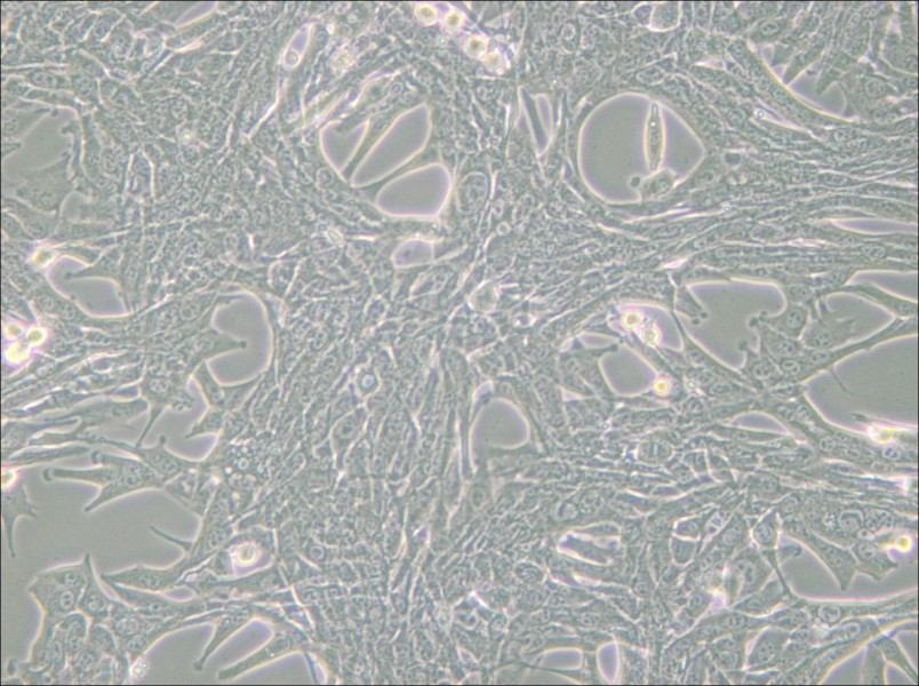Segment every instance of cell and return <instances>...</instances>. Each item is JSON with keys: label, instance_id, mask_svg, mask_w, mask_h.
I'll use <instances>...</instances> for the list:
<instances>
[{"label": "cell", "instance_id": "cell-1", "mask_svg": "<svg viewBox=\"0 0 919 686\" xmlns=\"http://www.w3.org/2000/svg\"><path fill=\"white\" fill-rule=\"evenodd\" d=\"M91 460L95 466L114 465L119 469V477L113 483L101 488L97 497L84 507V513L94 512L103 505L109 504L118 498L129 494L165 488V483L153 469H150L140 459L114 456L101 451H94Z\"/></svg>", "mask_w": 919, "mask_h": 686}, {"label": "cell", "instance_id": "cell-2", "mask_svg": "<svg viewBox=\"0 0 919 686\" xmlns=\"http://www.w3.org/2000/svg\"><path fill=\"white\" fill-rule=\"evenodd\" d=\"M121 600L140 611L143 616L159 620H187L202 616L211 610L220 608L221 604L209 597L197 596L188 601L172 600L162 593L147 592L107 582Z\"/></svg>", "mask_w": 919, "mask_h": 686}, {"label": "cell", "instance_id": "cell-3", "mask_svg": "<svg viewBox=\"0 0 919 686\" xmlns=\"http://www.w3.org/2000/svg\"><path fill=\"white\" fill-rule=\"evenodd\" d=\"M166 443L167 440L164 435L161 436L159 442L155 446H151V448L110 440V438L98 435L97 438H95V444L111 445L116 449L133 454V456L140 459L143 464L153 469L154 472L162 478L165 484L175 480V478L188 472V470L196 469L201 466V461L188 460L175 456V454L166 449Z\"/></svg>", "mask_w": 919, "mask_h": 686}, {"label": "cell", "instance_id": "cell-4", "mask_svg": "<svg viewBox=\"0 0 919 686\" xmlns=\"http://www.w3.org/2000/svg\"><path fill=\"white\" fill-rule=\"evenodd\" d=\"M191 570L193 568H191L188 557L183 555L181 560L170 568L156 569L137 565L116 573L102 574L100 578L105 581V584L114 582L117 585L147 590V592L164 593L178 587L182 578Z\"/></svg>", "mask_w": 919, "mask_h": 686}, {"label": "cell", "instance_id": "cell-5", "mask_svg": "<svg viewBox=\"0 0 919 686\" xmlns=\"http://www.w3.org/2000/svg\"><path fill=\"white\" fill-rule=\"evenodd\" d=\"M2 520L4 533L12 558L17 557L15 550L14 530L20 517L26 516L38 520L37 507L31 502L25 481L17 469L3 468Z\"/></svg>", "mask_w": 919, "mask_h": 686}, {"label": "cell", "instance_id": "cell-6", "mask_svg": "<svg viewBox=\"0 0 919 686\" xmlns=\"http://www.w3.org/2000/svg\"><path fill=\"white\" fill-rule=\"evenodd\" d=\"M820 315L813 317L802 335L801 342L809 350H834L853 338L855 319H843L829 310L825 301L819 302Z\"/></svg>", "mask_w": 919, "mask_h": 686}, {"label": "cell", "instance_id": "cell-7", "mask_svg": "<svg viewBox=\"0 0 919 686\" xmlns=\"http://www.w3.org/2000/svg\"><path fill=\"white\" fill-rule=\"evenodd\" d=\"M165 491L181 505L203 518L214 492L212 478L207 470L199 468L188 470L175 480L165 485Z\"/></svg>", "mask_w": 919, "mask_h": 686}, {"label": "cell", "instance_id": "cell-8", "mask_svg": "<svg viewBox=\"0 0 919 686\" xmlns=\"http://www.w3.org/2000/svg\"><path fill=\"white\" fill-rule=\"evenodd\" d=\"M28 592L41 606L43 617L60 622L68 614L78 610L81 593L63 587L44 572L38 574L31 582Z\"/></svg>", "mask_w": 919, "mask_h": 686}, {"label": "cell", "instance_id": "cell-9", "mask_svg": "<svg viewBox=\"0 0 919 686\" xmlns=\"http://www.w3.org/2000/svg\"><path fill=\"white\" fill-rule=\"evenodd\" d=\"M223 612L214 611L211 613L202 614V616L193 617L187 620L180 619H169V620H159L157 619L155 624L151 626L145 633L134 637L133 640L125 643L123 646L124 650L129 654L132 667L134 664H137V661L141 660L143 656L153 648L159 640L173 632H178V630L185 629L191 626L202 625L204 622H210L217 620L222 617Z\"/></svg>", "mask_w": 919, "mask_h": 686}, {"label": "cell", "instance_id": "cell-10", "mask_svg": "<svg viewBox=\"0 0 919 686\" xmlns=\"http://www.w3.org/2000/svg\"><path fill=\"white\" fill-rule=\"evenodd\" d=\"M146 410L147 403L140 400L132 403L105 402L86 406L66 417L81 418L79 427L89 433L90 428L125 424Z\"/></svg>", "mask_w": 919, "mask_h": 686}, {"label": "cell", "instance_id": "cell-11", "mask_svg": "<svg viewBox=\"0 0 919 686\" xmlns=\"http://www.w3.org/2000/svg\"><path fill=\"white\" fill-rule=\"evenodd\" d=\"M75 684H114L115 662L92 645L85 648L76 657L69 660Z\"/></svg>", "mask_w": 919, "mask_h": 686}, {"label": "cell", "instance_id": "cell-12", "mask_svg": "<svg viewBox=\"0 0 919 686\" xmlns=\"http://www.w3.org/2000/svg\"><path fill=\"white\" fill-rule=\"evenodd\" d=\"M87 643L115 662L114 684H124L131 675L132 664L129 654L119 644L117 637L103 622H92Z\"/></svg>", "mask_w": 919, "mask_h": 686}, {"label": "cell", "instance_id": "cell-13", "mask_svg": "<svg viewBox=\"0 0 919 686\" xmlns=\"http://www.w3.org/2000/svg\"><path fill=\"white\" fill-rule=\"evenodd\" d=\"M157 619L148 618L132 605L121 601H113L109 619L105 624L113 630L119 644L133 640L134 637L145 633L155 624Z\"/></svg>", "mask_w": 919, "mask_h": 686}, {"label": "cell", "instance_id": "cell-14", "mask_svg": "<svg viewBox=\"0 0 919 686\" xmlns=\"http://www.w3.org/2000/svg\"><path fill=\"white\" fill-rule=\"evenodd\" d=\"M84 563L87 571V584L83 590L78 602V611L92 620V622H105L109 619L113 601L103 592L100 582L95 576V570L92 562V556L87 553L84 557Z\"/></svg>", "mask_w": 919, "mask_h": 686}, {"label": "cell", "instance_id": "cell-15", "mask_svg": "<svg viewBox=\"0 0 919 686\" xmlns=\"http://www.w3.org/2000/svg\"><path fill=\"white\" fill-rule=\"evenodd\" d=\"M741 346L743 352L746 353V363L741 371L747 384L750 381V386L763 389L778 386L785 381L778 369V365L765 353L763 348H759L757 353L748 347L747 342H741Z\"/></svg>", "mask_w": 919, "mask_h": 686}, {"label": "cell", "instance_id": "cell-16", "mask_svg": "<svg viewBox=\"0 0 919 686\" xmlns=\"http://www.w3.org/2000/svg\"><path fill=\"white\" fill-rule=\"evenodd\" d=\"M68 419L65 417L38 425L17 421L6 422L3 428V461L9 460L14 454L26 449L34 440L35 435L44 432L45 429L77 422V419Z\"/></svg>", "mask_w": 919, "mask_h": 686}, {"label": "cell", "instance_id": "cell-17", "mask_svg": "<svg viewBox=\"0 0 919 686\" xmlns=\"http://www.w3.org/2000/svg\"><path fill=\"white\" fill-rule=\"evenodd\" d=\"M749 324L751 329L758 333L759 339H761V348L774 362L803 354L805 348L801 341L790 339L786 335L772 330L771 327L759 321L758 317L751 318Z\"/></svg>", "mask_w": 919, "mask_h": 686}, {"label": "cell", "instance_id": "cell-18", "mask_svg": "<svg viewBox=\"0 0 919 686\" xmlns=\"http://www.w3.org/2000/svg\"><path fill=\"white\" fill-rule=\"evenodd\" d=\"M809 317V308L799 305V303L788 301L781 314L770 316L763 313L758 316V319L771 327L772 330L786 335L790 339L799 340L802 338L806 326L809 325Z\"/></svg>", "mask_w": 919, "mask_h": 686}, {"label": "cell", "instance_id": "cell-19", "mask_svg": "<svg viewBox=\"0 0 919 686\" xmlns=\"http://www.w3.org/2000/svg\"><path fill=\"white\" fill-rule=\"evenodd\" d=\"M838 291L859 295V297L874 302L876 305L891 311V313L898 317L914 318L917 314L916 302L897 297V295L879 289V287L874 285L857 284L845 286Z\"/></svg>", "mask_w": 919, "mask_h": 686}, {"label": "cell", "instance_id": "cell-20", "mask_svg": "<svg viewBox=\"0 0 919 686\" xmlns=\"http://www.w3.org/2000/svg\"><path fill=\"white\" fill-rule=\"evenodd\" d=\"M89 451L90 448L82 445L62 446V448H44V446H34L33 449L20 451L17 454H14L12 458L4 461V467L18 470L19 468L23 467L45 464V462L83 456V454Z\"/></svg>", "mask_w": 919, "mask_h": 686}, {"label": "cell", "instance_id": "cell-21", "mask_svg": "<svg viewBox=\"0 0 919 686\" xmlns=\"http://www.w3.org/2000/svg\"><path fill=\"white\" fill-rule=\"evenodd\" d=\"M46 482L54 480H71L85 482L105 488L119 477V469L114 465H100L89 469L52 468L43 474Z\"/></svg>", "mask_w": 919, "mask_h": 686}, {"label": "cell", "instance_id": "cell-22", "mask_svg": "<svg viewBox=\"0 0 919 686\" xmlns=\"http://www.w3.org/2000/svg\"><path fill=\"white\" fill-rule=\"evenodd\" d=\"M89 621L82 612H73L58 624V630L65 642L68 659H73L81 652L89 637Z\"/></svg>", "mask_w": 919, "mask_h": 686}, {"label": "cell", "instance_id": "cell-23", "mask_svg": "<svg viewBox=\"0 0 919 686\" xmlns=\"http://www.w3.org/2000/svg\"><path fill=\"white\" fill-rule=\"evenodd\" d=\"M54 581H57L63 587L83 593L87 584V571L84 561L79 564L60 566L44 571Z\"/></svg>", "mask_w": 919, "mask_h": 686}, {"label": "cell", "instance_id": "cell-24", "mask_svg": "<svg viewBox=\"0 0 919 686\" xmlns=\"http://www.w3.org/2000/svg\"><path fill=\"white\" fill-rule=\"evenodd\" d=\"M641 322L642 317L637 313H629L625 316V318H623V324H625L627 329H634V327H636Z\"/></svg>", "mask_w": 919, "mask_h": 686}, {"label": "cell", "instance_id": "cell-25", "mask_svg": "<svg viewBox=\"0 0 919 686\" xmlns=\"http://www.w3.org/2000/svg\"><path fill=\"white\" fill-rule=\"evenodd\" d=\"M644 338L647 342L652 343L658 339V333L654 332L652 329L646 330L644 334Z\"/></svg>", "mask_w": 919, "mask_h": 686}, {"label": "cell", "instance_id": "cell-26", "mask_svg": "<svg viewBox=\"0 0 919 686\" xmlns=\"http://www.w3.org/2000/svg\"><path fill=\"white\" fill-rule=\"evenodd\" d=\"M667 388H668V385L663 384V382H659V385L657 386V390L660 394H665L666 393L665 390H667Z\"/></svg>", "mask_w": 919, "mask_h": 686}]
</instances>
